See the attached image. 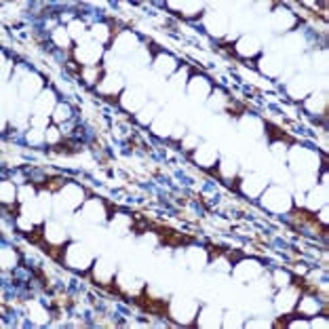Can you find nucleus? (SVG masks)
Here are the masks:
<instances>
[{
	"label": "nucleus",
	"mask_w": 329,
	"mask_h": 329,
	"mask_svg": "<svg viewBox=\"0 0 329 329\" xmlns=\"http://www.w3.org/2000/svg\"><path fill=\"white\" fill-rule=\"evenodd\" d=\"M133 304L135 306H139L144 312H148V314H154V317H169V306H167V302H163V300H154V297H150L148 293H146V289L141 291L139 295H135L133 297Z\"/></svg>",
	"instance_id": "obj_1"
},
{
	"label": "nucleus",
	"mask_w": 329,
	"mask_h": 329,
	"mask_svg": "<svg viewBox=\"0 0 329 329\" xmlns=\"http://www.w3.org/2000/svg\"><path fill=\"white\" fill-rule=\"evenodd\" d=\"M150 230H154L156 234L161 236V241L165 243V245H171V247H175V245H188V243H192L194 238L192 236H184V234H177L175 230H171V228H165L161 224H148Z\"/></svg>",
	"instance_id": "obj_2"
},
{
	"label": "nucleus",
	"mask_w": 329,
	"mask_h": 329,
	"mask_svg": "<svg viewBox=\"0 0 329 329\" xmlns=\"http://www.w3.org/2000/svg\"><path fill=\"white\" fill-rule=\"evenodd\" d=\"M266 133H268V139L270 141H277V139H283V141H287V144H295V139L291 137V135H287L285 131H281L279 127H275V125H270V123H266Z\"/></svg>",
	"instance_id": "obj_3"
},
{
	"label": "nucleus",
	"mask_w": 329,
	"mask_h": 329,
	"mask_svg": "<svg viewBox=\"0 0 329 329\" xmlns=\"http://www.w3.org/2000/svg\"><path fill=\"white\" fill-rule=\"evenodd\" d=\"M25 238L30 241V243H34V245H42V226H38L34 232H30V234H25Z\"/></svg>",
	"instance_id": "obj_4"
},
{
	"label": "nucleus",
	"mask_w": 329,
	"mask_h": 329,
	"mask_svg": "<svg viewBox=\"0 0 329 329\" xmlns=\"http://www.w3.org/2000/svg\"><path fill=\"white\" fill-rule=\"evenodd\" d=\"M293 283H295V287H302L304 291H310V293H317V289H314V287H308V285H306V281H304V279H300V277H293Z\"/></svg>",
	"instance_id": "obj_5"
}]
</instances>
